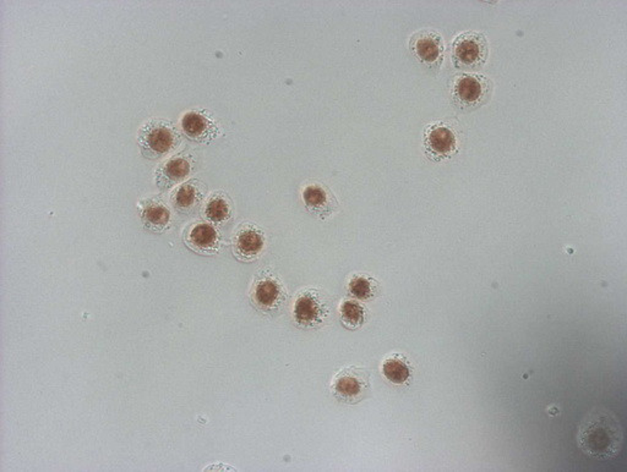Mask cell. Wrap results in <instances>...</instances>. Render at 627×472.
<instances>
[{
    "label": "cell",
    "instance_id": "obj_8",
    "mask_svg": "<svg viewBox=\"0 0 627 472\" xmlns=\"http://www.w3.org/2000/svg\"><path fill=\"white\" fill-rule=\"evenodd\" d=\"M264 249V236L254 227L243 229L236 237L238 254L245 258L255 257Z\"/></svg>",
    "mask_w": 627,
    "mask_h": 472
},
{
    "label": "cell",
    "instance_id": "obj_3",
    "mask_svg": "<svg viewBox=\"0 0 627 472\" xmlns=\"http://www.w3.org/2000/svg\"><path fill=\"white\" fill-rule=\"evenodd\" d=\"M370 386V374L366 369L349 366L341 369L332 381V393L342 403L357 404Z\"/></svg>",
    "mask_w": 627,
    "mask_h": 472
},
{
    "label": "cell",
    "instance_id": "obj_2",
    "mask_svg": "<svg viewBox=\"0 0 627 472\" xmlns=\"http://www.w3.org/2000/svg\"><path fill=\"white\" fill-rule=\"evenodd\" d=\"M330 299L318 289H305L296 297L293 316L296 324L304 329L320 328L330 317Z\"/></svg>",
    "mask_w": 627,
    "mask_h": 472
},
{
    "label": "cell",
    "instance_id": "obj_9",
    "mask_svg": "<svg viewBox=\"0 0 627 472\" xmlns=\"http://www.w3.org/2000/svg\"><path fill=\"white\" fill-rule=\"evenodd\" d=\"M282 297V292L277 282L274 279H265L259 282L254 292V297L259 307L264 309H274L279 305Z\"/></svg>",
    "mask_w": 627,
    "mask_h": 472
},
{
    "label": "cell",
    "instance_id": "obj_10",
    "mask_svg": "<svg viewBox=\"0 0 627 472\" xmlns=\"http://www.w3.org/2000/svg\"><path fill=\"white\" fill-rule=\"evenodd\" d=\"M348 290L353 297H356L358 300H371L378 297L380 284L368 275H354L352 279L349 280Z\"/></svg>",
    "mask_w": 627,
    "mask_h": 472
},
{
    "label": "cell",
    "instance_id": "obj_13",
    "mask_svg": "<svg viewBox=\"0 0 627 472\" xmlns=\"http://www.w3.org/2000/svg\"><path fill=\"white\" fill-rule=\"evenodd\" d=\"M189 240L199 251H212L219 242V234L209 224H199L190 232Z\"/></svg>",
    "mask_w": 627,
    "mask_h": 472
},
{
    "label": "cell",
    "instance_id": "obj_16",
    "mask_svg": "<svg viewBox=\"0 0 627 472\" xmlns=\"http://www.w3.org/2000/svg\"><path fill=\"white\" fill-rule=\"evenodd\" d=\"M181 126L184 133L191 138H202L207 133V120L198 113H188L184 116Z\"/></svg>",
    "mask_w": 627,
    "mask_h": 472
},
{
    "label": "cell",
    "instance_id": "obj_15",
    "mask_svg": "<svg viewBox=\"0 0 627 472\" xmlns=\"http://www.w3.org/2000/svg\"><path fill=\"white\" fill-rule=\"evenodd\" d=\"M455 92L457 98L461 99L463 103H476L483 93V86L477 78L467 75L458 80Z\"/></svg>",
    "mask_w": 627,
    "mask_h": 472
},
{
    "label": "cell",
    "instance_id": "obj_5",
    "mask_svg": "<svg viewBox=\"0 0 627 472\" xmlns=\"http://www.w3.org/2000/svg\"><path fill=\"white\" fill-rule=\"evenodd\" d=\"M426 147L433 152V155L446 157L451 155L452 150H455V135L445 126H436L428 135Z\"/></svg>",
    "mask_w": 627,
    "mask_h": 472
},
{
    "label": "cell",
    "instance_id": "obj_20",
    "mask_svg": "<svg viewBox=\"0 0 627 472\" xmlns=\"http://www.w3.org/2000/svg\"><path fill=\"white\" fill-rule=\"evenodd\" d=\"M196 198H198V191L194 188L193 185H183L181 189L176 191L174 203L181 210H188V208L195 205Z\"/></svg>",
    "mask_w": 627,
    "mask_h": 472
},
{
    "label": "cell",
    "instance_id": "obj_6",
    "mask_svg": "<svg viewBox=\"0 0 627 472\" xmlns=\"http://www.w3.org/2000/svg\"><path fill=\"white\" fill-rule=\"evenodd\" d=\"M414 52L417 53L418 58L424 63H434L438 61L443 53V39H440L434 32H426L419 36V39L414 43Z\"/></svg>",
    "mask_w": 627,
    "mask_h": 472
},
{
    "label": "cell",
    "instance_id": "obj_19",
    "mask_svg": "<svg viewBox=\"0 0 627 472\" xmlns=\"http://www.w3.org/2000/svg\"><path fill=\"white\" fill-rule=\"evenodd\" d=\"M190 165L185 159H172L164 167V175L172 181H181L189 174Z\"/></svg>",
    "mask_w": 627,
    "mask_h": 472
},
{
    "label": "cell",
    "instance_id": "obj_12",
    "mask_svg": "<svg viewBox=\"0 0 627 472\" xmlns=\"http://www.w3.org/2000/svg\"><path fill=\"white\" fill-rule=\"evenodd\" d=\"M341 321L348 329H358L366 322V309L356 300H346L340 306Z\"/></svg>",
    "mask_w": 627,
    "mask_h": 472
},
{
    "label": "cell",
    "instance_id": "obj_11",
    "mask_svg": "<svg viewBox=\"0 0 627 472\" xmlns=\"http://www.w3.org/2000/svg\"><path fill=\"white\" fill-rule=\"evenodd\" d=\"M147 148L156 155H164L171 150L174 143V135L171 130L164 126H157L151 129L145 136Z\"/></svg>",
    "mask_w": 627,
    "mask_h": 472
},
{
    "label": "cell",
    "instance_id": "obj_7",
    "mask_svg": "<svg viewBox=\"0 0 627 472\" xmlns=\"http://www.w3.org/2000/svg\"><path fill=\"white\" fill-rule=\"evenodd\" d=\"M383 374L390 382L398 386L408 382L409 378L412 376V369L406 357L395 354L383 361Z\"/></svg>",
    "mask_w": 627,
    "mask_h": 472
},
{
    "label": "cell",
    "instance_id": "obj_14",
    "mask_svg": "<svg viewBox=\"0 0 627 472\" xmlns=\"http://www.w3.org/2000/svg\"><path fill=\"white\" fill-rule=\"evenodd\" d=\"M303 200L308 210L318 215H326L327 208L330 206L326 191L316 185L306 186L303 193Z\"/></svg>",
    "mask_w": 627,
    "mask_h": 472
},
{
    "label": "cell",
    "instance_id": "obj_18",
    "mask_svg": "<svg viewBox=\"0 0 627 472\" xmlns=\"http://www.w3.org/2000/svg\"><path fill=\"white\" fill-rule=\"evenodd\" d=\"M207 218L214 223H221L229 215V206L227 201L221 197L211 198L206 207Z\"/></svg>",
    "mask_w": 627,
    "mask_h": 472
},
{
    "label": "cell",
    "instance_id": "obj_4",
    "mask_svg": "<svg viewBox=\"0 0 627 472\" xmlns=\"http://www.w3.org/2000/svg\"><path fill=\"white\" fill-rule=\"evenodd\" d=\"M484 46L481 36L476 34H466L456 41L455 58L462 65H477L481 63L484 52Z\"/></svg>",
    "mask_w": 627,
    "mask_h": 472
},
{
    "label": "cell",
    "instance_id": "obj_17",
    "mask_svg": "<svg viewBox=\"0 0 627 472\" xmlns=\"http://www.w3.org/2000/svg\"><path fill=\"white\" fill-rule=\"evenodd\" d=\"M171 213L166 207L162 205H150L142 212V218L150 227H164L169 222Z\"/></svg>",
    "mask_w": 627,
    "mask_h": 472
},
{
    "label": "cell",
    "instance_id": "obj_1",
    "mask_svg": "<svg viewBox=\"0 0 627 472\" xmlns=\"http://www.w3.org/2000/svg\"><path fill=\"white\" fill-rule=\"evenodd\" d=\"M577 442L581 451L591 458L614 459L623 448V427L614 412L606 408L593 409L581 422Z\"/></svg>",
    "mask_w": 627,
    "mask_h": 472
}]
</instances>
